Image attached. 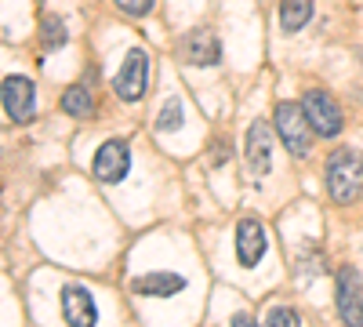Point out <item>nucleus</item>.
Here are the masks:
<instances>
[{
	"label": "nucleus",
	"instance_id": "obj_8",
	"mask_svg": "<svg viewBox=\"0 0 363 327\" xmlns=\"http://www.w3.org/2000/svg\"><path fill=\"white\" fill-rule=\"evenodd\" d=\"M269 248V236H265V226L258 218H240L236 222V258L244 270H255V265L262 262Z\"/></svg>",
	"mask_w": 363,
	"mask_h": 327
},
{
	"label": "nucleus",
	"instance_id": "obj_9",
	"mask_svg": "<svg viewBox=\"0 0 363 327\" xmlns=\"http://www.w3.org/2000/svg\"><path fill=\"white\" fill-rule=\"evenodd\" d=\"M62 316L69 327H95L99 323V306L95 294L80 284H66L62 287Z\"/></svg>",
	"mask_w": 363,
	"mask_h": 327
},
{
	"label": "nucleus",
	"instance_id": "obj_15",
	"mask_svg": "<svg viewBox=\"0 0 363 327\" xmlns=\"http://www.w3.org/2000/svg\"><path fill=\"white\" fill-rule=\"evenodd\" d=\"M40 40H44V51L66 48V22L58 18V15H44V22H40Z\"/></svg>",
	"mask_w": 363,
	"mask_h": 327
},
{
	"label": "nucleus",
	"instance_id": "obj_16",
	"mask_svg": "<svg viewBox=\"0 0 363 327\" xmlns=\"http://www.w3.org/2000/svg\"><path fill=\"white\" fill-rule=\"evenodd\" d=\"M178 124H182V99H167L160 116H157V128L160 131H174Z\"/></svg>",
	"mask_w": 363,
	"mask_h": 327
},
{
	"label": "nucleus",
	"instance_id": "obj_1",
	"mask_svg": "<svg viewBox=\"0 0 363 327\" xmlns=\"http://www.w3.org/2000/svg\"><path fill=\"white\" fill-rule=\"evenodd\" d=\"M327 193L335 204H352L363 196V153L338 150L327 160Z\"/></svg>",
	"mask_w": 363,
	"mask_h": 327
},
{
	"label": "nucleus",
	"instance_id": "obj_4",
	"mask_svg": "<svg viewBox=\"0 0 363 327\" xmlns=\"http://www.w3.org/2000/svg\"><path fill=\"white\" fill-rule=\"evenodd\" d=\"M91 171H95V178H99V182H106V186L124 182L128 171H131V150H128V142H120V138L102 142L99 153H95V164H91Z\"/></svg>",
	"mask_w": 363,
	"mask_h": 327
},
{
	"label": "nucleus",
	"instance_id": "obj_19",
	"mask_svg": "<svg viewBox=\"0 0 363 327\" xmlns=\"http://www.w3.org/2000/svg\"><path fill=\"white\" fill-rule=\"evenodd\" d=\"M229 327H258V323H255V320H251L247 313H236V316L229 320Z\"/></svg>",
	"mask_w": 363,
	"mask_h": 327
},
{
	"label": "nucleus",
	"instance_id": "obj_11",
	"mask_svg": "<svg viewBox=\"0 0 363 327\" xmlns=\"http://www.w3.org/2000/svg\"><path fill=\"white\" fill-rule=\"evenodd\" d=\"M138 294H145V299H171V294H178L182 287H186V277H178V273H145L131 284Z\"/></svg>",
	"mask_w": 363,
	"mask_h": 327
},
{
	"label": "nucleus",
	"instance_id": "obj_12",
	"mask_svg": "<svg viewBox=\"0 0 363 327\" xmlns=\"http://www.w3.org/2000/svg\"><path fill=\"white\" fill-rule=\"evenodd\" d=\"M186 58L193 66H215L222 58V48L215 40V33H203V29H196V33L186 37Z\"/></svg>",
	"mask_w": 363,
	"mask_h": 327
},
{
	"label": "nucleus",
	"instance_id": "obj_13",
	"mask_svg": "<svg viewBox=\"0 0 363 327\" xmlns=\"http://www.w3.org/2000/svg\"><path fill=\"white\" fill-rule=\"evenodd\" d=\"M313 8H316V0H280V26L287 33H298L313 18Z\"/></svg>",
	"mask_w": 363,
	"mask_h": 327
},
{
	"label": "nucleus",
	"instance_id": "obj_6",
	"mask_svg": "<svg viewBox=\"0 0 363 327\" xmlns=\"http://www.w3.org/2000/svg\"><path fill=\"white\" fill-rule=\"evenodd\" d=\"M338 316L345 327H363V277L356 270H345L338 273Z\"/></svg>",
	"mask_w": 363,
	"mask_h": 327
},
{
	"label": "nucleus",
	"instance_id": "obj_10",
	"mask_svg": "<svg viewBox=\"0 0 363 327\" xmlns=\"http://www.w3.org/2000/svg\"><path fill=\"white\" fill-rule=\"evenodd\" d=\"M247 167L255 178L269 174L272 167V128L265 121H255L247 131Z\"/></svg>",
	"mask_w": 363,
	"mask_h": 327
},
{
	"label": "nucleus",
	"instance_id": "obj_5",
	"mask_svg": "<svg viewBox=\"0 0 363 327\" xmlns=\"http://www.w3.org/2000/svg\"><path fill=\"white\" fill-rule=\"evenodd\" d=\"M145 84H149V55L142 48H131L124 55V66L116 73V95L124 102H138L145 95Z\"/></svg>",
	"mask_w": 363,
	"mask_h": 327
},
{
	"label": "nucleus",
	"instance_id": "obj_3",
	"mask_svg": "<svg viewBox=\"0 0 363 327\" xmlns=\"http://www.w3.org/2000/svg\"><path fill=\"white\" fill-rule=\"evenodd\" d=\"M0 106H4V113L15 124H29L37 116V84L22 73L4 77V84H0Z\"/></svg>",
	"mask_w": 363,
	"mask_h": 327
},
{
	"label": "nucleus",
	"instance_id": "obj_14",
	"mask_svg": "<svg viewBox=\"0 0 363 327\" xmlns=\"http://www.w3.org/2000/svg\"><path fill=\"white\" fill-rule=\"evenodd\" d=\"M62 109H66L69 116H91V109H95V99H91L87 87L73 84V87H66V92H62Z\"/></svg>",
	"mask_w": 363,
	"mask_h": 327
},
{
	"label": "nucleus",
	"instance_id": "obj_2",
	"mask_svg": "<svg viewBox=\"0 0 363 327\" xmlns=\"http://www.w3.org/2000/svg\"><path fill=\"white\" fill-rule=\"evenodd\" d=\"M277 135H280V142L291 150V157H309V150H313V124H309V116H306V109L301 106H294V102H280L277 106Z\"/></svg>",
	"mask_w": 363,
	"mask_h": 327
},
{
	"label": "nucleus",
	"instance_id": "obj_18",
	"mask_svg": "<svg viewBox=\"0 0 363 327\" xmlns=\"http://www.w3.org/2000/svg\"><path fill=\"white\" fill-rule=\"evenodd\" d=\"M153 4L157 0H116V8L128 15H145V11H153Z\"/></svg>",
	"mask_w": 363,
	"mask_h": 327
},
{
	"label": "nucleus",
	"instance_id": "obj_7",
	"mask_svg": "<svg viewBox=\"0 0 363 327\" xmlns=\"http://www.w3.org/2000/svg\"><path fill=\"white\" fill-rule=\"evenodd\" d=\"M301 109H306V116H309V124H313L316 135L335 138L342 131V109H338V102L330 99L327 92H309L306 102H301Z\"/></svg>",
	"mask_w": 363,
	"mask_h": 327
},
{
	"label": "nucleus",
	"instance_id": "obj_17",
	"mask_svg": "<svg viewBox=\"0 0 363 327\" xmlns=\"http://www.w3.org/2000/svg\"><path fill=\"white\" fill-rule=\"evenodd\" d=\"M265 327H301V320H298V313H294V309H287V306H277V309H269V316H265Z\"/></svg>",
	"mask_w": 363,
	"mask_h": 327
}]
</instances>
